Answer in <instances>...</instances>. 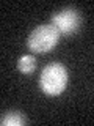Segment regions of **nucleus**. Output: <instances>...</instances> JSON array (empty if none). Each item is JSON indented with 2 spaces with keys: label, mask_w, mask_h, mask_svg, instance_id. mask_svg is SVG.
<instances>
[{
  "label": "nucleus",
  "mask_w": 94,
  "mask_h": 126,
  "mask_svg": "<svg viewBox=\"0 0 94 126\" xmlns=\"http://www.w3.org/2000/svg\"><path fill=\"white\" fill-rule=\"evenodd\" d=\"M68 69L61 65V63H50L47 65L41 73L39 79V85L41 90L50 96H57L64 92L66 85H68Z\"/></svg>",
  "instance_id": "nucleus-1"
},
{
  "label": "nucleus",
  "mask_w": 94,
  "mask_h": 126,
  "mask_svg": "<svg viewBox=\"0 0 94 126\" xmlns=\"http://www.w3.org/2000/svg\"><path fill=\"white\" fill-rule=\"evenodd\" d=\"M60 32L53 24H44V25H38L31 33L28 35L27 44L30 50L36 54H44L52 50L60 41Z\"/></svg>",
  "instance_id": "nucleus-2"
},
{
  "label": "nucleus",
  "mask_w": 94,
  "mask_h": 126,
  "mask_svg": "<svg viewBox=\"0 0 94 126\" xmlns=\"http://www.w3.org/2000/svg\"><path fill=\"white\" fill-rule=\"evenodd\" d=\"M52 24L63 35H72L80 29L82 16L75 8H63L52 16Z\"/></svg>",
  "instance_id": "nucleus-3"
},
{
  "label": "nucleus",
  "mask_w": 94,
  "mask_h": 126,
  "mask_svg": "<svg viewBox=\"0 0 94 126\" xmlns=\"http://www.w3.org/2000/svg\"><path fill=\"white\" fill-rule=\"evenodd\" d=\"M2 126H22L25 123V117L22 112H6L2 117Z\"/></svg>",
  "instance_id": "nucleus-4"
},
{
  "label": "nucleus",
  "mask_w": 94,
  "mask_h": 126,
  "mask_svg": "<svg viewBox=\"0 0 94 126\" xmlns=\"http://www.w3.org/2000/svg\"><path fill=\"white\" fill-rule=\"evenodd\" d=\"M17 68H19V71H21V73H24V74L33 73L35 68H36V58H35L33 55H30V54L22 55V57L19 58V62H17Z\"/></svg>",
  "instance_id": "nucleus-5"
}]
</instances>
